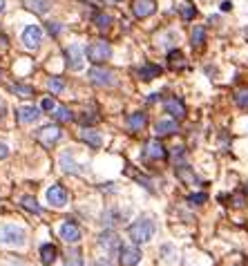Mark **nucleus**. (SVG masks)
Wrapping results in <instances>:
<instances>
[{
	"mask_svg": "<svg viewBox=\"0 0 248 266\" xmlns=\"http://www.w3.org/2000/svg\"><path fill=\"white\" fill-rule=\"evenodd\" d=\"M56 255H58V251H56L54 244H43L41 246V259L45 266H52L56 262Z\"/></svg>",
	"mask_w": 248,
	"mask_h": 266,
	"instance_id": "nucleus-21",
	"label": "nucleus"
},
{
	"mask_svg": "<svg viewBox=\"0 0 248 266\" xmlns=\"http://www.w3.org/2000/svg\"><path fill=\"white\" fill-rule=\"evenodd\" d=\"M54 116H56V121H60V123L74 121V114H72V110H70V107H65V105L56 107V110H54Z\"/></svg>",
	"mask_w": 248,
	"mask_h": 266,
	"instance_id": "nucleus-25",
	"label": "nucleus"
},
{
	"mask_svg": "<svg viewBox=\"0 0 248 266\" xmlns=\"http://www.w3.org/2000/svg\"><path fill=\"white\" fill-rule=\"evenodd\" d=\"M94 22H97V27H101V29H108L112 25V16L110 14H94Z\"/></svg>",
	"mask_w": 248,
	"mask_h": 266,
	"instance_id": "nucleus-31",
	"label": "nucleus"
},
{
	"mask_svg": "<svg viewBox=\"0 0 248 266\" xmlns=\"http://www.w3.org/2000/svg\"><path fill=\"white\" fill-rule=\"evenodd\" d=\"M60 240L67 242V244H76L78 240H81V228L74 224V222H65L63 226H60Z\"/></svg>",
	"mask_w": 248,
	"mask_h": 266,
	"instance_id": "nucleus-12",
	"label": "nucleus"
},
{
	"mask_svg": "<svg viewBox=\"0 0 248 266\" xmlns=\"http://www.w3.org/2000/svg\"><path fill=\"white\" fill-rule=\"evenodd\" d=\"M103 3H105V5H112V3H116V0H103Z\"/></svg>",
	"mask_w": 248,
	"mask_h": 266,
	"instance_id": "nucleus-44",
	"label": "nucleus"
},
{
	"mask_svg": "<svg viewBox=\"0 0 248 266\" xmlns=\"http://www.w3.org/2000/svg\"><path fill=\"white\" fill-rule=\"evenodd\" d=\"M110 56H112V45H110L108 41H94V43L87 47V58L92 61L94 65L105 63Z\"/></svg>",
	"mask_w": 248,
	"mask_h": 266,
	"instance_id": "nucleus-3",
	"label": "nucleus"
},
{
	"mask_svg": "<svg viewBox=\"0 0 248 266\" xmlns=\"http://www.w3.org/2000/svg\"><path fill=\"white\" fill-rule=\"evenodd\" d=\"M145 157L152 161H161L168 157V152H166V148H163V143L159 139H152V141H148V145H145Z\"/></svg>",
	"mask_w": 248,
	"mask_h": 266,
	"instance_id": "nucleus-13",
	"label": "nucleus"
},
{
	"mask_svg": "<svg viewBox=\"0 0 248 266\" xmlns=\"http://www.w3.org/2000/svg\"><path fill=\"white\" fill-rule=\"evenodd\" d=\"M204 43H206V27H199L197 25L195 29H193V47H204Z\"/></svg>",
	"mask_w": 248,
	"mask_h": 266,
	"instance_id": "nucleus-26",
	"label": "nucleus"
},
{
	"mask_svg": "<svg viewBox=\"0 0 248 266\" xmlns=\"http://www.w3.org/2000/svg\"><path fill=\"white\" fill-rule=\"evenodd\" d=\"M87 76L94 85H101V87L114 85V74H112L110 70H103V67H92V70L87 72Z\"/></svg>",
	"mask_w": 248,
	"mask_h": 266,
	"instance_id": "nucleus-4",
	"label": "nucleus"
},
{
	"mask_svg": "<svg viewBox=\"0 0 248 266\" xmlns=\"http://www.w3.org/2000/svg\"><path fill=\"white\" fill-rule=\"evenodd\" d=\"M47 32L54 34V36H58V34L63 32V25H60V22H47Z\"/></svg>",
	"mask_w": 248,
	"mask_h": 266,
	"instance_id": "nucleus-35",
	"label": "nucleus"
},
{
	"mask_svg": "<svg viewBox=\"0 0 248 266\" xmlns=\"http://www.w3.org/2000/svg\"><path fill=\"white\" fill-rule=\"evenodd\" d=\"M3 9H5V0H0V14H3Z\"/></svg>",
	"mask_w": 248,
	"mask_h": 266,
	"instance_id": "nucleus-43",
	"label": "nucleus"
},
{
	"mask_svg": "<svg viewBox=\"0 0 248 266\" xmlns=\"http://www.w3.org/2000/svg\"><path fill=\"white\" fill-rule=\"evenodd\" d=\"M181 58H183V54L179 52V49H172V52L168 54V61H170V65H172V67H177V65L181 67V65H183V61H181Z\"/></svg>",
	"mask_w": 248,
	"mask_h": 266,
	"instance_id": "nucleus-32",
	"label": "nucleus"
},
{
	"mask_svg": "<svg viewBox=\"0 0 248 266\" xmlns=\"http://www.w3.org/2000/svg\"><path fill=\"white\" fill-rule=\"evenodd\" d=\"M5 112H7V105H5V101H3V99H0V116H3V114H5Z\"/></svg>",
	"mask_w": 248,
	"mask_h": 266,
	"instance_id": "nucleus-42",
	"label": "nucleus"
},
{
	"mask_svg": "<svg viewBox=\"0 0 248 266\" xmlns=\"http://www.w3.org/2000/svg\"><path fill=\"white\" fill-rule=\"evenodd\" d=\"M99 246L105 248L108 253H119L121 251V237L114 230H105L99 235Z\"/></svg>",
	"mask_w": 248,
	"mask_h": 266,
	"instance_id": "nucleus-7",
	"label": "nucleus"
},
{
	"mask_svg": "<svg viewBox=\"0 0 248 266\" xmlns=\"http://www.w3.org/2000/svg\"><path fill=\"white\" fill-rule=\"evenodd\" d=\"M25 230L20 226H14V224H7L0 228V242L7 246H22L25 244Z\"/></svg>",
	"mask_w": 248,
	"mask_h": 266,
	"instance_id": "nucleus-2",
	"label": "nucleus"
},
{
	"mask_svg": "<svg viewBox=\"0 0 248 266\" xmlns=\"http://www.w3.org/2000/svg\"><path fill=\"white\" fill-rule=\"evenodd\" d=\"M94 266H112V262L108 257H103V259H97V264H94Z\"/></svg>",
	"mask_w": 248,
	"mask_h": 266,
	"instance_id": "nucleus-39",
	"label": "nucleus"
},
{
	"mask_svg": "<svg viewBox=\"0 0 248 266\" xmlns=\"http://www.w3.org/2000/svg\"><path fill=\"white\" fill-rule=\"evenodd\" d=\"M9 90L14 92L16 96H32L34 94V90L29 85H22V83H11Z\"/></svg>",
	"mask_w": 248,
	"mask_h": 266,
	"instance_id": "nucleus-28",
	"label": "nucleus"
},
{
	"mask_svg": "<svg viewBox=\"0 0 248 266\" xmlns=\"http://www.w3.org/2000/svg\"><path fill=\"white\" fill-rule=\"evenodd\" d=\"M233 9V3H230V0H224L222 3V11H230Z\"/></svg>",
	"mask_w": 248,
	"mask_h": 266,
	"instance_id": "nucleus-40",
	"label": "nucleus"
},
{
	"mask_svg": "<svg viewBox=\"0 0 248 266\" xmlns=\"http://www.w3.org/2000/svg\"><path fill=\"white\" fill-rule=\"evenodd\" d=\"M128 235L134 244H145V242H150L152 235H154V222H152V219H137L134 224H130Z\"/></svg>",
	"mask_w": 248,
	"mask_h": 266,
	"instance_id": "nucleus-1",
	"label": "nucleus"
},
{
	"mask_svg": "<svg viewBox=\"0 0 248 266\" xmlns=\"http://www.w3.org/2000/svg\"><path fill=\"white\" fill-rule=\"evenodd\" d=\"M177 177L183 181V184H199V177L190 170V166H185V163H181V166L177 168Z\"/></svg>",
	"mask_w": 248,
	"mask_h": 266,
	"instance_id": "nucleus-22",
	"label": "nucleus"
},
{
	"mask_svg": "<svg viewBox=\"0 0 248 266\" xmlns=\"http://www.w3.org/2000/svg\"><path fill=\"white\" fill-rule=\"evenodd\" d=\"M139 78H143V81H152V78L161 76V67L159 65H152V63H145L143 67H139L137 70Z\"/></svg>",
	"mask_w": 248,
	"mask_h": 266,
	"instance_id": "nucleus-19",
	"label": "nucleus"
},
{
	"mask_svg": "<svg viewBox=\"0 0 248 266\" xmlns=\"http://www.w3.org/2000/svg\"><path fill=\"white\" fill-rule=\"evenodd\" d=\"M60 128L58 126H45L38 130V141H41L43 145H47V148H52V145L56 143V141L60 139Z\"/></svg>",
	"mask_w": 248,
	"mask_h": 266,
	"instance_id": "nucleus-9",
	"label": "nucleus"
},
{
	"mask_svg": "<svg viewBox=\"0 0 248 266\" xmlns=\"http://www.w3.org/2000/svg\"><path fill=\"white\" fill-rule=\"evenodd\" d=\"M0 76H3V72H0Z\"/></svg>",
	"mask_w": 248,
	"mask_h": 266,
	"instance_id": "nucleus-46",
	"label": "nucleus"
},
{
	"mask_svg": "<svg viewBox=\"0 0 248 266\" xmlns=\"http://www.w3.org/2000/svg\"><path fill=\"white\" fill-rule=\"evenodd\" d=\"M145 123H148V116H145V112H132V114L128 116V128L132 130V132H139V130H143Z\"/></svg>",
	"mask_w": 248,
	"mask_h": 266,
	"instance_id": "nucleus-17",
	"label": "nucleus"
},
{
	"mask_svg": "<svg viewBox=\"0 0 248 266\" xmlns=\"http://www.w3.org/2000/svg\"><path fill=\"white\" fill-rule=\"evenodd\" d=\"M16 116H18L20 123H34V121H38L41 112H38V107H34V105H22L20 110L16 112Z\"/></svg>",
	"mask_w": 248,
	"mask_h": 266,
	"instance_id": "nucleus-16",
	"label": "nucleus"
},
{
	"mask_svg": "<svg viewBox=\"0 0 248 266\" xmlns=\"http://www.w3.org/2000/svg\"><path fill=\"white\" fill-rule=\"evenodd\" d=\"M177 130H179L177 121H159L154 128V132H157V137H170V134H174Z\"/></svg>",
	"mask_w": 248,
	"mask_h": 266,
	"instance_id": "nucleus-20",
	"label": "nucleus"
},
{
	"mask_svg": "<svg viewBox=\"0 0 248 266\" xmlns=\"http://www.w3.org/2000/svg\"><path fill=\"white\" fill-rule=\"evenodd\" d=\"M7 155H9V148H7L5 143H0V159H5Z\"/></svg>",
	"mask_w": 248,
	"mask_h": 266,
	"instance_id": "nucleus-38",
	"label": "nucleus"
},
{
	"mask_svg": "<svg viewBox=\"0 0 248 266\" xmlns=\"http://www.w3.org/2000/svg\"><path fill=\"white\" fill-rule=\"evenodd\" d=\"M244 192H246V195H248V184H246V186H244Z\"/></svg>",
	"mask_w": 248,
	"mask_h": 266,
	"instance_id": "nucleus-45",
	"label": "nucleus"
},
{
	"mask_svg": "<svg viewBox=\"0 0 248 266\" xmlns=\"http://www.w3.org/2000/svg\"><path fill=\"white\" fill-rule=\"evenodd\" d=\"M97 119H99L97 114H83L81 121H83V123H94V121H97Z\"/></svg>",
	"mask_w": 248,
	"mask_h": 266,
	"instance_id": "nucleus-37",
	"label": "nucleus"
},
{
	"mask_svg": "<svg viewBox=\"0 0 248 266\" xmlns=\"http://www.w3.org/2000/svg\"><path fill=\"white\" fill-rule=\"evenodd\" d=\"M47 201L52 203L54 208H63L67 201H70V195H67V190L63 188L60 184H56V186H52V188L47 190Z\"/></svg>",
	"mask_w": 248,
	"mask_h": 266,
	"instance_id": "nucleus-8",
	"label": "nucleus"
},
{
	"mask_svg": "<svg viewBox=\"0 0 248 266\" xmlns=\"http://www.w3.org/2000/svg\"><path fill=\"white\" fill-rule=\"evenodd\" d=\"M244 197H241V195H237V197H235V206H237V208H241V206H244Z\"/></svg>",
	"mask_w": 248,
	"mask_h": 266,
	"instance_id": "nucleus-41",
	"label": "nucleus"
},
{
	"mask_svg": "<svg viewBox=\"0 0 248 266\" xmlns=\"http://www.w3.org/2000/svg\"><path fill=\"white\" fill-rule=\"evenodd\" d=\"M41 41H43L41 27H36V25L25 27V32H22V45H25L27 49H38L41 47Z\"/></svg>",
	"mask_w": 248,
	"mask_h": 266,
	"instance_id": "nucleus-6",
	"label": "nucleus"
},
{
	"mask_svg": "<svg viewBox=\"0 0 248 266\" xmlns=\"http://www.w3.org/2000/svg\"><path fill=\"white\" fill-rule=\"evenodd\" d=\"M235 101H237L239 107H244V110H248V90H244V92H239L237 96H235Z\"/></svg>",
	"mask_w": 248,
	"mask_h": 266,
	"instance_id": "nucleus-34",
	"label": "nucleus"
},
{
	"mask_svg": "<svg viewBox=\"0 0 248 266\" xmlns=\"http://www.w3.org/2000/svg\"><path fill=\"white\" fill-rule=\"evenodd\" d=\"M65 266H83V255L78 248H70L65 253Z\"/></svg>",
	"mask_w": 248,
	"mask_h": 266,
	"instance_id": "nucleus-24",
	"label": "nucleus"
},
{
	"mask_svg": "<svg viewBox=\"0 0 248 266\" xmlns=\"http://www.w3.org/2000/svg\"><path fill=\"white\" fill-rule=\"evenodd\" d=\"M65 58H67V67L70 70H81L83 67V61H85V52H83L81 45H70L65 49Z\"/></svg>",
	"mask_w": 248,
	"mask_h": 266,
	"instance_id": "nucleus-5",
	"label": "nucleus"
},
{
	"mask_svg": "<svg viewBox=\"0 0 248 266\" xmlns=\"http://www.w3.org/2000/svg\"><path fill=\"white\" fill-rule=\"evenodd\" d=\"M157 11V3L154 0H132V14L137 18H148Z\"/></svg>",
	"mask_w": 248,
	"mask_h": 266,
	"instance_id": "nucleus-11",
	"label": "nucleus"
},
{
	"mask_svg": "<svg viewBox=\"0 0 248 266\" xmlns=\"http://www.w3.org/2000/svg\"><path fill=\"white\" fill-rule=\"evenodd\" d=\"M174 7L179 9V14H181V18H183V20H193V18H195V14H197L195 5L190 3V0H177V3H174Z\"/></svg>",
	"mask_w": 248,
	"mask_h": 266,
	"instance_id": "nucleus-18",
	"label": "nucleus"
},
{
	"mask_svg": "<svg viewBox=\"0 0 248 266\" xmlns=\"http://www.w3.org/2000/svg\"><path fill=\"white\" fill-rule=\"evenodd\" d=\"M47 85H49V90H52L54 94H60V92L65 90V81H63L60 76H52V78H49Z\"/></svg>",
	"mask_w": 248,
	"mask_h": 266,
	"instance_id": "nucleus-30",
	"label": "nucleus"
},
{
	"mask_svg": "<svg viewBox=\"0 0 248 266\" xmlns=\"http://www.w3.org/2000/svg\"><path fill=\"white\" fill-rule=\"evenodd\" d=\"M25 5L34 14H47L49 11V0H25Z\"/></svg>",
	"mask_w": 248,
	"mask_h": 266,
	"instance_id": "nucleus-23",
	"label": "nucleus"
},
{
	"mask_svg": "<svg viewBox=\"0 0 248 266\" xmlns=\"http://www.w3.org/2000/svg\"><path fill=\"white\" fill-rule=\"evenodd\" d=\"M163 110L168 112L172 119H177V121H181V119H185V105H183V101H179V99H168L166 101V105H163Z\"/></svg>",
	"mask_w": 248,
	"mask_h": 266,
	"instance_id": "nucleus-14",
	"label": "nucleus"
},
{
	"mask_svg": "<svg viewBox=\"0 0 248 266\" xmlns=\"http://www.w3.org/2000/svg\"><path fill=\"white\" fill-rule=\"evenodd\" d=\"M78 139H81L83 143H87L89 148H101V145H103V137L92 128H83L81 132H78Z\"/></svg>",
	"mask_w": 248,
	"mask_h": 266,
	"instance_id": "nucleus-15",
	"label": "nucleus"
},
{
	"mask_svg": "<svg viewBox=\"0 0 248 266\" xmlns=\"http://www.w3.org/2000/svg\"><path fill=\"white\" fill-rule=\"evenodd\" d=\"M188 201H190V206H201L204 201H208V195H206V192H197V195L188 197Z\"/></svg>",
	"mask_w": 248,
	"mask_h": 266,
	"instance_id": "nucleus-33",
	"label": "nucleus"
},
{
	"mask_svg": "<svg viewBox=\"0 0 248 266\" xmlns=\"http://www.w3.org/2000/svg\"><path fill=\"white\" fill-rule=\"evenodd\" d=\"M60 166H63L65 172H81V168H76V163L72 161V157L67 155V152H65L63 157H60Z\"/></svg>",
	"mask_w": 248,
	"mask_h": 266,
	"instance_id": "nucleus-29",
	"label": "nucleus"
},
{
	"mask_svg": "<svg viewBox=\"0 0 248 266\" xmlns=\"http://www.w3.org/2000/svg\"><path fill=\"white\" fill-rule=\"evenodd\" d=\"M20 206H22V208H27L29 213H36V215L41 213V206H38L36 199H34V197H29V195L22 197V199H20Z\"/></svg>",
	"mask_w": 248,
	"mask_h": 266,
	"instance_id": "nucleus-27",
	"label": "nucleus"
},
{
	"mask_svg": "<svg viewBox=\"0 0 248 266\" xmlns=\"http://www.w3.org/2000/svg\"><path fill=\"white\" fill-rule=\"evenodd\" d=\"M119 262H121V266H137L141 262V251L137 246H121Z\"/></svg>",
	"mask_w": 248,
	"mask_h": 266,
	"instance_id": "nucleus-10",
	"label": "nucleus"
},
{
	"mask_svg": "<svg viewBox=\"0 0 248 266\" xmlns=\"http://www.w3.org/2000/svg\"><path fill=\"white\" fill-rule=\"evenodd\" d=\"M41 110H45V112H52V110H56V103H54V99H43V103H41Z\"/></svg>",
	"mask_w": 248,
	"mask_h": 266,
	"instance_id": "nucleus-36",
	"label": "nucleus"
}]
</instances>
